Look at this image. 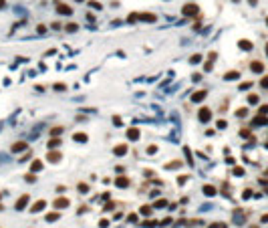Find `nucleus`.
I'll return each instance as SVG.
<instances>
[{"instance_id":"25","label":"nucleus","mask_w":268,"mask_h":228,"mask_svg":"<svg viewBox=\"0 0 268 228\" xmlns=\"http://www.w3.org/2000/svg\"><path fill=\"white\" fill-rule=\"evenodd\" d=\"M250 103H258V97L256 95H250Z\"/></svg>"},{"instance_id":"17","label":"nucleus","mask_w":268,"mask_h":228,"mask_svg":"<svg viewBox=\"0 0 268 228\" xmlns=\"http://www.w3.org/2000/svg\"><path fill=\"white\" fill-rule=\"evenodd\" d=\"M238 77H240V73H236V71H232V73H228V75H226L224 79H238Z\"/></svg>"},{"instance_id":"12","label":"nucleus","mask_w":268,"mask_h":228,"mask_svg":"<svg viewBox=\"0 0 268 228\" xmlns=\"http://www.w3.org/2000/svg\"><path fill=\"white\" fill-rule=\"evenodd\" d=\"M196 12H198V8H196V6H192V4L184 6V14H196Z\"/></svg>"},{"instance_id":"31","label":"nucleus","mask_w":268,"mask_h":228,"mask_svg":"<svg viewBox=\"0 0 268 228\" xmlns=\"http://www.w3.org/2000/svg\"><path fill=\"white\" fill-rule=\"evenodd\" d=\"M266 55H268V44H266Z\"/></svg>"},{"instance_id":"22","label":"nucleus","mask_w":268,"mask_h":228,"mask_svg":"<svg viewBox=\"0 0 268 228\" xmlns=\"http://www.w3.org/2000/svg\"><path fill=\"white\" fill-rule=\"evenodd\" d=\"M264 113H268V105H264V107H260V115H264Z\"/></svg>"},{"instance_id":"23","label":"nucleus","mask_w":268,"mask_h":228,"mask_svg":"<svg viewBox=\"0 0 268 228\" xmlns=\"http://www.w3.org/2000/svg\"><path fill=\"white\" fill-rule=\"evenodd\" d=\"M246 113H248L246 109H238V115H240V117H244V115H246Z\"/></svg>"},{"instance_id":"26","label":"nucleus","mask_w":268,"mask_h":228,"mask_svg":"<svg viewBox=\"0 0 268 228\" xmlns=\"http://www.w3.org/2000/svg\"><path fill=\"white\" fill-rule=\"evenodd\" d=\"M59 143H61V141H59V139H53V141H51V147H57V145H59Z\"/></svg>"},{"instance_id":"29","label":"nucleus","mask_w":268,"mask_h":228,"mask_svg":"<svg viewBox=\"0 0 268 228\" xmlns=\"http://www.w3.org/2000/svg\"><path fill=\"white\" fill-rule=\"evenodd\" d=\"M262 87H268V77H264V79H262Z\"/></svg>"},{"instance_id":"1","label":"nucleus","mask_w":268,"mask_h":228,"mask_svg":"<svg viewBox=\"0 0 268 228\" xmlns=\"http://www.w3.org/2000/svg\"><path fill=\"white\" fill-rule=\"evenodd\" d=\"M210 117H212V111H210V109H206V107L200 109V121L206 123V121H210Z\"/></svg>"},{"instance_id":"10","label":"nucleus","mask_w":268,"mask_h":228,"mask_svg":"<svg viewBox=\"0 0 268 228\" xmlns=\"http://www.w3.org/2000/svg\"><path fill=\"white\" fill-rule=\"evenodd\" d=\"M238 44L242 47V51H250V49H252V42H250V40H240Z\"/></svg>"},{"instance_id":"2","label":"nucleus","mask_w":268,"mask_h":228,"mask_svg":"<svg viewBox=\"0 0 268 228\" xmlns=\"http://www.w3.org/2000/svg\"><path fill=\"white\" fill-rule=\"evenodd\" d=\"M115 184H117L119 188H125V186H129V180H127L125 176H119V178L115 180Z\"/></svg>"},{"instance_id":"21","label":"nucleus","mask_w":268,"mask_h":228,"mask_svg":"<svg viewBox=\"0 0 268 228\" xmlns=\"http://www.w3.org/2000/svg\"><path fill=\"white\" fill-rule=\"evenodd\" d=\"M77 28H79L77 24H69V26H67V30H69V32H73V30H77Z\"/></svg>"},{"instance_id":"16","label":"nucleus","mask_w":268,"mask_h":228,"mask_svg":"<svg viewBox=\"0 0 268 228\" xmlns=\"http://www.w3.org/2000/svg\"><path fill=\"white\" fill-rule=\"evenodd\" d=\"M59 12H61V14H71V8H69V6H63V4H61V6H59Z\"/></svg>"},{"instance_id":"33","label":"nucleus","mask_w":268,"mask_h":228,"mask_svg":"<svg viewBox=\"0 0 268 228\" xmlns=\"http://www.w3.org/2000/svg\"><path fill=\"white\" fill-rule=\"evenodd\" d=\"M0 210H2V206H0Z\"/></svg>"},{"instance_id":"20","label":"nucleus","mask_w":268,"mask_h":228,"mask_svg":"<svg viewBox=\"0 0 268 228\" xmlns=\"http://www.w3.org/2000/svg\"><path fill=\"white\" fill-rule=\"evenodd\" d=\"M57 218H59V212H53V214L47 216V220H57Z\"/></svg>"},{"instance_id":"19","label":"nucleus","mask_w":268,"mask_h":228,"mask_svg":"<svg viewBox=\"0 0 268 228\" xmlns=\"http://www.w3.org/2000/svg\"><path fill=\"white\" fill-rule=\"evenodd\" d=\"M40 168H42V164H40V162H34V164H32V170H34V172H38Z\"/></svg>"},{"instance_id":"3","label":"nucleus","mask_w":268,"mask_h":228,"mask_svg":"<svg viewBox=\"0 0 268 228\" xmlns=\"http://www.w3.org/2000/svg\"><path fill=\"white\" fill-rule=\"evenodd\" d=\"M28 200H30L28 196H22V198H20V200L16 202V210H22V208L26 206V202H28Z\"/></svg>"},{"instance_id":"9","label":"nucleus","mask_w":268,"mask_h":228,"mask_svg":"<svg viewBox=\"0 0 268 228\" xmlns=\"http://www.w3.org/2000/svg\"><path fill=\"white\" fill-rule=\"evenodd\" d=\"M127 137H129V139H137V137H139V131H137L135 127L129 129V131H127Z\"/></svg>"},{"instance_id":"28","label":"nucleus","mask_w":268,"mask_h":228,"mask_svg":"<svg viewBox=\"0 0 268 228\" xmlns=\"http://www.w3.org/2000/svg\"><path fill=\"white\" fill-rule=\"evenodd\" d=\"M234 174H236V176H242V174H244V170H240V168H236V170H234Z\"/></svg>"},{"instance_id":"18","label":"nucleus","mask_w":268,"mask_h":228,"mask_svg":"<svg viewBox=\"0 0 268 228\" xmlns=\"http://www.w3.org/2000/svg\"><path fill=\"white\" fill-rule=\"evenodd\" d=\"M139 212H141L143 216H149V214H151V208H149V206H143V208H141Z\"/></svg>"},{"instance_id":"32","label":"nucleus","mask_w":268,"mask_h":228,"mask_svg":"<svg viewBox=\"0 0 268 228\" xmlns=\"http://www.w3.org/2000/svg\"><path fill=\"white\" fill-rule=\"evenodd\" d=\"M266 24H268V18H266Z\"/></svg>"},{"instance_id":"13","label":"nucleus","mask_w":268,"mask_h":228,"mask_svg":"<svg viewBox=\"0 0 268 228\" xmlns=\"http://www.w3.org/2000/svg\"><path fill=\"white\" fill-rule=\"evenodd\" d=\"M125 151H127V145H119V147H115V149H113V153H115V155H123Z\"/></svg>"},{"instance_id":"4","label":"nucleus","mask_w":268,"mask_h":228,"mask_svg":"<svg viewBox=\"0 0 268 228\" xmlns=\"http://www.w3.org/2000/svg\"><path fill=\"white\" fill-rule=\"evenodd\" d=\"M204 97H206V91H198V93H194V95H192V101L200 103V101H202Z\"/></svg>"},{"instance_id":"5","label":"nucleus","mask_w":268,"mask_h":228,"mask_svg":"<svg viewBox=\"0 0 268 228\" xmlns=\"http://www.w3.org/2000/svg\"><path fill=\"white\" fill-rule=\"evenodd\" d=\"M44 206H47V202H44V200H40V202H36L34 206L30 208V212H40V210H42Z\"/></svg>"},{"instance_id":"7","label":"nucleus","mask_w":268,"mask_h":228,"mask_svg":"<svg viewBox=\"0 0 268 228\" xmlns=\"http://www.w3.org/2000/svg\"><path fill=\"white\" fill-rule=\"evenodd\" d=\"M252 71H254V73H262V71H264V65L258 63V61H254V63H252Z\"/></svg>"},{"instance_id":"34","label":"nucleus","mask_w":268,"mask_h":228,"mask_svg":"<svg viewBox=\"0 0 268 228\" xmlns=\"http://www.w3.org/2000/svg\"><path fill=\"white\" fill-rule=\"evenodd\" d=\"M79 2H81V0H79Z\"/></svg>"},{"instance_id":"15","label":"nucleus","mask_w":268,"mask_h":228,"mask_svg":"<svg viewBox=\"0 0 268 228\" xmlns=\"http://www.w3.org/2000/svg\"><path fill=\"white\" fill-rule=\"evenodd\" d=\"M75 141H87V135L85 133H75Z\"/></svg>"},{"instance_id":"6","label":"nucleus","mask_w":268,"mask_h":228,"mask_svg":"<svg viewBox=\"0 0 268 228\" xmlns=\"http://www.w3.org/2000/svg\"><path fill=\"white\" fill-rule=\"evenodd\" d=\"M139 18L141 20H147V22H155V16L151 12H143V14H139Z\"/></svg>"},{"instance_id":"30","label":"nucleus","mask_w":268,"mask_h":228,"mask_svg":"<svg viewBox=\"0 0 268 228\" xmlns=\"http://www.w3.org/2000/svg\"><path fill=\"white\" fill-rule=\"evenodd\" d=\"M2 4H4V0H0V8H2Z\"/></svg>"},{"instance_id":"14","label":"nucleus","mask_w":268,"mask_h":228,"mask_svg":"<svg viewBox=\"0 0 268 228\" xmlns=\"http://www.w3.org/2000/svg\"><path fill=\"white\" fill-rule=\"evenodd\" d=\"M204 192H206V196H216V190L212 186H204Z\"/></svg>"},{"instance_id":"8","label":"nucleus","mask_w":268,"mask_h":228,"mask_svg":"<svg viewBox=\"0 0 268 228\" xmlns=\"http://www.w3.org/2000/svg\"><path fill=\"white\" fill-rule=\"evenodd\" d=\"M55 206H57V208H67V206H69V200H65V198H59V200L55 202Z\"/></svg>"},{"instance_id":"24","label":"nucleus","mask_w":268,"mask_h":228,"mask_svg":"<svg viewBox=\"0 0 268 228\" xmlns=\"http://www.w3.org/2000/svg\"><path fill=\"white\" fill-rule=\"evenodd\" d=\"M61 131H63V129H61V127H53V135H59V133H61Z\"/></svg>"},{"instance_id":"11","label":"nucleus","mask_w":268,"mask_h":228,"mask_svg":"<svg viewBox=\"0 0 268 228\" xmlns=\"http://www.w3.org/2000/svg\"><path fill=\"white\" fill-rule=\"evenodd\" d=\"M22 149H26V143L24 141H18V143L12 145V151H22Z\"/></svg>"},{"instance_id":"27","label":"nucleus","mask_w":268,"mask_h":228,"mask_svg":"<svg viewBox=\"0 0 268 228\" xmlns=\"http://www.w3.org/2000/svg\"><path fill=\"white\" fill-rule=\"evenodd\" d=\"M59 157H61L59 153H51V155H49V159H59Z\"/></svg>"}]
</instances>
